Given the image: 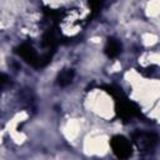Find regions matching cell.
Wrapping results in <instances>:
<instances>
[{
  "mask_svg": "<svg viewBox=\"0 0 160 160\" xmlns=\"http://www.w3.org/2000/svg\"><path fill=\"white\" fill-rule=\"evenodd\" d=\"M131 139L134 141V144L141 149V150H149L152 149L156 144H158V136L152 132H144V131H135L131 135Z\"/></svg>",
  "mask_w": 160,
  "mask_h": 160,
  "instance_id": "2",
  "label": "cell"
},
{
  "mask_svg": "<svg viewBox=\"0 0 160 160\" xmlns=\"http://www.w3.org/2000/svg\"><path fill=\"white\" fill-rule=\"evenodd\" d=\"M110 146L112 149L114 155L120 160H126L132 155V148L130 141L121 135L112 136L110 140Z\"/></svg>",
  "mask_w": 160,
  "mask_h": 160,
  "instance_id": "1",
  "label": "cell"
},
{
  "mask_svg": "<svg viewBox=\"0 0 160 160\" xmlns=\"http://www.w3.org/2000/svg\"><path fill=\"white\" fill-rule=\"evenodd\" d=\"M104 51L109 58H115L121 52V44L116 39L109 38L108 42H106V45L104 48Z\"/></svg>",
  "mask_w": 160,
  "mask_h": 160,
  "instance_id": "4",
  "label": "cell"
},
{
  "mask_svg": "<svg viewBox=\"0 0 160 160\" xmlns=\"http://www.w3.org/2000/svg\"><path fill=\"white\" fill-rule=\"evenodd\" d=\"M74 75H75V71L72 69H64L59 72L56 78V84L59 86H66L72 81Z\"/></svg>",
  "mask_w": 160,
  "mask_h": 160,
  "instance_id": "5",
  "label": "cell"
},
{
  "mask_svg": "<svg viewBox=\"0 0 160 160\" xmlns=\"http://www.w3.org/2000/svg\"><path fill=\"white\" fill-rule=\"evenodd\" d=\"M16 54L19 56H21L28 64L35 66V68H40V61H41V58H39L38 52L35 51V49L28 44V42H22L21 45H19L16 49H15Z\"/></svg>",
  "mask_w": 160,
  "mask_h": 160,
  "instance_id": "3",
  "label": "cell"
}]
</instances>
